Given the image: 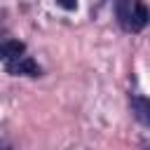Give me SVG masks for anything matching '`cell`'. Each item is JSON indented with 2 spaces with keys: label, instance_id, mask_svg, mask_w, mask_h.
Listing matches in <instances>:
<instances>
[{
  "label": "cell",
  "instance_id": "3957f363",
  "mask_svg": "<svg viewBox=\"0 0 150 150\" xmlns=\"http://www.w3.org/2000/svg\"><path fill=\"white\" fill-rule=\"evenodd\" d=\"M23 52H26V47H23V42H19V40L0 42V63H9V61L19 59V56H23Z\"/></svg>",
  "mask_w": 150,
  "mask_h": 150
},
{
  "label": "cell",
  "instance_id": "8992f818",
  "mask_svg": "<svg viewBox=\"0 0 150 150\" xmlns=\"http://www.w3.org/2000/svg\"><path fill=\"white\" fill-rule=\"evenodd\" d=\"M0 150H14V148H12L9 143H0Z\"/></svg>",
  "mask_w": 150,
  "mask_h": 150
},
{
  "label": "cell",
  "instance_id": "277c9868",
  "mask_svg": "<svg viewBox=\"0 0 150 150\" xmlns=\"http://www.w3.org/2000/svg\"><path fill=\"white\" fill-rule=\"evenodd\" d=\"M131 112H134V117L141 124L150 127V98H145V96H131Z\"/></svg>",
  "mask_w": 150,
  "mask_h": 150
},
{
  "label": "cell",
  "instance_id": "52a82bcc",
  "mask_svg": "<svg viewBox=\"0 0 150 150\" xmlns=\"http://www.w3.org/2000/svg\"><path fill=\"white\" fill-rule=\"evenodd\" d=\"M143 148H145V150H150V143H148V141H143Z\"/></svg>",
  "mask_w": 150,
  "mask_h": 150
},
{
  "label": "cell",
  "instance_id": "5b68a950",
  "mask_svg": "<svg viewBox=\"0 0 150 150\" xmlns=\"http://www.w3.org/2000/svg\"><path fill=\"white\" fill-rule=\"evenodd\" d=\"M56 2H59L63 9H75V7H77V0H56Z\"/></svg>",
  "mask_w": 150,
  "mask_h": 150
},
{
  "label": "cell",
  "instance_id": "6da1fadb",
  "mask_svg": "<svg viewBox=\"0 0 150 150\" xmlns=\"http://www.w3.org/2000/svg\"><path fill=\"white\" fill-rule=\"evenodd\" d=\"M115 12H117L120 26L127 33H138L150 21V14H148V9H145V5L141 0H120L117 7H115Z\"/></svg>",
  "mask_w": 150,
  "mask_h": 150
},
{
  "label": "cell",
  "instance_id": "7a4b0ae2",
  "mask_svg": "<svg viewBox=\"0 0 150 150\" xmlns=\"http://www.w3.org/2000/svg\"><path fill=\"white\" fill-rule=\"evenodd\" d=\"M5 68H7L9 75H28V77H38L40 75V66L26 54L14 59V61H9V63H5Z\"/></svg>",
  "mask_w": 150,
  "mask_h": 150
}]
</instances>
